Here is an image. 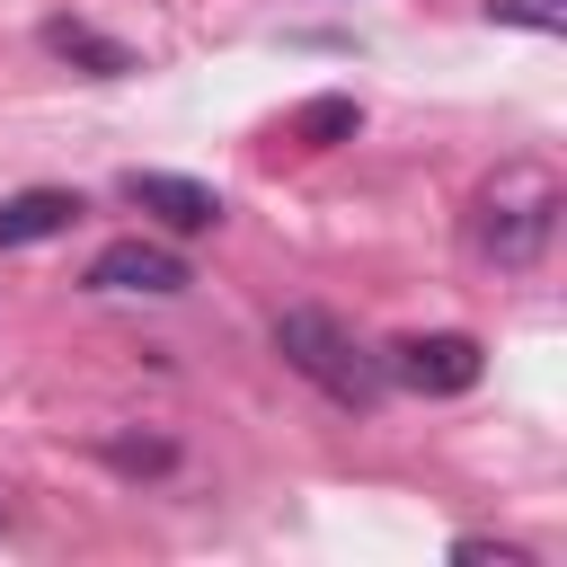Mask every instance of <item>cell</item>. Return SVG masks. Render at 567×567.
Wrapping results in <instances>:
<instances>
[{
	"label": "cell",
	"mask_w": 567,
	"mask_h": 567,
	"mask_svg": "<svg viewBox=\"0 0 567 567\" xmlns=\"http://www.w3.org/2000/svg\"><path fill=\"white\" fill-rule=\"evenodd\" d=\"M558 177L540 168V159H505L487 186H478V248L496 257V266H532L540 248H549V230H558Z\"/></svg>",
	"instance_id": "cell-1"
},
{
	"label": "cell",
	"mask_w": 567,
	"mask_h": 567,
	"mask_svg": "<svg viewBox=\"0 0 567 567\" xmlns=\"http://www.w3.org/2000/svg\"><path fill=\"white\" fill-rule=\"evenodd\" d=\"M354 124H363L354 97H310V106L292 115V142H301V151H337V142H354Z\"/></svg>",
	"instance_id": "cell-8"
},
{
	"label": "cell",
	"mask_w": 567,
	"mask_h": 567,
	"mask_svg": "<svg viewBox=\"0 0 567 567\" xmlns=\"http://www.w3.org/2000/svg\"><path fill=\"white\" fill-rule=\"evenodd\" d=\"M487 18H496V27H540V35H558V27H567V0H487Z\"/></svg>",
	"instance_id": "cell-9"
},
{
	"label": "cell",
	"mask_w": 567,
	"mask_h": 567,
	"mask_svg": "<svg viewBox=\"0 0 567 567\" xmlns=\"http://www.w3.org/2000/svg\"><path fill=\"white\" fill-rule=\"evenodd\" d=\"M80 221V195L71 186H27L0 204V248H35V239H62Z\"/></svg>",
	"instance_id": "cell-6"
},
{
	"label": "cell",
	"mask_w": 567,
	"mask_h": 567,
	"mask_svg": "<svg viewBox=\"0 0 567 567\" xmlns=\"http://www.w3.org/2000/svg\"><path fill=\"white\" fill-rule=\"evenodd\" d=\"M478 372H487V354H478V337H461V328L399 337L390 363H381V381H399V390H416V399H461V390H478Z\"/></svg>",
	"instance_id": "cell-3"
},
{
	"label": "cell",
	"mask_w": 567,
	"mask_h": 567,
	"mask_svg": "<svg viewBox=\"0 0 567 567\" xmlns=\"http://www.w3.org/2000/svg\"><path fill=\"white\" fill-rule=\"evenodd\" d=\"M44 44H53L62 62H80L89 80H124V71H133V53H124L115 35H97V27H80V18H53V27H44Z\"/></svg>",
	"instance_id": "cell-7"
},
{
	"label": "cell",
	"mask_w": 567,
	"mask_h": 567,
	"mask_svg": "<svg viewBox=\"0 0 567 567\" xmlns=\"http://www.w3.org/2000/svg\"><path fill=\"white\" fill-rule=\"evenodd\" d=\"M275 354H284L310 390H328L337 408H372V399H381V363L354 346V328H346L337 310H310V301L284 310V319H275Z\"/></svg>",
	"instance_id": "cell-2"
},
{
	"label": "cell",
	"mask_w": 567,
	"mask_h": 567,
	"mask_svg": "<svg viewBox=\"0 0 567 567\" xmlns=\"http://www.w3.org/2000/svg\"><path fill=\"white\" fill-rule=\"evenodd\" d=\"M124 195H133L159 230H177V239H195V230H213V221H221V195H213L204 177H177V168H133V177H124Z\"/></svg>",
	"instance_id": "cell-5"
},
{
	"label": "cell",
	"mask_w": 567,
	"mask_h": 567,
	"mask_svg": "<svg viewBox=\"0 0 567 567\" xmlns=\"http://www.w3.org/2000/svg\"><path fill=\"white\" fill-rule=\"evenodd\" d=\"M106 461H115V470H168L177 452H168V443H106Z\"/></svg>",
	"instance_id": "cell-11"
},
{
	"label": "cell",
	"mask_w": 567,
	"mask_h": 567,
	"mask_svg": "<svg viewBox=\"0 0 567 567\" xmlns=\"http://www.w3.org/2000/svg\"><path fill=\"white\" fill-rule=\"evenodd\" d=\"M452 558H461V567H532L514 540H452Z\"/></svg>",
	"instance_id": "cell-10"
},
{
	"label": "cell",
	"mask_w": 567,
	"mask_h": 567,
	"mask_svg": "<svg viewBox=\"0 0 567 567\" xmlns=\"http://www.w3.org/2000/svg\"><path fill=\"white\" fill-rule=\"evenodd\" d=\"M195 284V266L168 248V239H106L97 257H89V292H151V301H168V292H186Z\"/></svg>",
	"instance_id": "cell-4"
}]
</instances>
